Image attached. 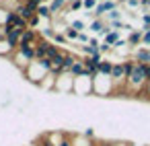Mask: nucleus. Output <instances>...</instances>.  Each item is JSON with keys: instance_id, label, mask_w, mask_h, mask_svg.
I'll return each mask as SVG.
<instances>
[{"instance_id": "f704fd0d", "label": "nucleus", "mask_w": 150, "mask_h": 146, "mask_svg": "<svg viewBox=\"0 0 150 146\" xmlns=\"http://www.w3.org/2000/svg\"><path fill=\"white\" fill-rule=\"evenodd\" d=\"M95 2H97V4H99V2H103V0H95Z\"/></svg>"}, {"instance_id": "39448f33", "label": "nucleus", "mask_w": 150, "mask_h": 146, "mask_svg": "<svg viewBox=\"0 0 150 146\" xmlns=\"http://www.w3.org/2000/svg\"><path fill=\"white\" fill-rule=\"evenodd\" d=\"M6 45L11 47V50H15L17 45H19V41H21V31H15V29H11L8 33H6Z\"/></svg>"}, {"instance_id": "473e14b6", "label": "nucleus", "mask_w": 150, "mask_h": 146, "mask_svg": "<svg viewBox=\"0 0 150 146\" xmlns=\"http://www.w3.org/2000/svg\"><path fill=\"white\" fill-rule=\"evenodd\" d=\"M97 146H111V142H99Z\"/></svg>"}, {"instance_id": "dca6fc26", "label": "nucleus", "mask_w": 150, "mask_h": 146, "mask_svg": "<svg viewBox=\"0 0 150 146\" xmlns=\"http://www.w3.org/2000/svg\"><path fill=\"white\" fill-rule=\"evenodd\" d=\"M121 66H123V72H125V78H127V76L132 74V70H134V66H136V64H134V62H123Z\"/></svg>"}, {"instance_id": "2eb2a0df", "label": "nucleus", "mask_w": 150, "mask_h": 146, "mask_svg": "<svg viewBox=\"0 0 150 146\" xmlns=\"http://www.w3.org/2000/svg\"><path fill=\"white\" fill-rule=\"evenodd\" d=\"M119 17H121V13H119L117 9H113L111 13H107V19H109L111 23H113V21H119Z\"/></svg>"}, {"instance_id": "393cba45", "label": "nucleus", "mask_w": 150, "mask_h": 146, "mask_svg": "<svg viewBox=\"0 0 150 146\" xmlns=\"http://www.w3.org/2000/svg\"><path fill=\"white\" fill-rule=\"evenodd\" d=\"M144 78H146V82H150V64L144 66Z\"/></svg>"}, {"instance_id": "5701e85b", "label": "nucleus", "mask_w": 150, "mask_h": 146, "mask_svg": "<svg viewBox=\"0 0 150 146\" xmlns=\"http://www.w3.org/2000/svg\"><path fill=\"white\" fill-rule=\"evenodd\" d=\"M82 6V0H72V2H70V11H78Z\"/></svg>"}, {"instance_id": "20e7f679", "label": "nucleus", "mask_w": 150, "mask_h": 146, "mask_svg": "<svg viewBox=\"0 0 150 146\" xmlns=\"http://www.w3.org/2000/svg\"><path fill=\"white\" fill-rule=\"evenodd\" d=\"M113 9H115V2H107V0H103V2H99V4L95 6V11H93V13H95L97 17H103V15L111 13Z\"/></svg>"}, {"instance_id": "f03ea898", "label": "nucleus", "mask_w": 150, "mask_h": 146, "mask_svg": "<svg viewBox=\"0 0 150 146\" xmlns=\"http://www.w3.org/2000/svg\"><path fill=\"white\" fill-rule=\"evenodd\" d=\"M37 39H39V35H37L35 29H25V31L21 33V41H19V45H35Z\"/></svg>"}, {"instance_id": "7c9ffc66", "label": "nucleus", "mask_w": 150, "mask_h": 146, "mask_svg": "<svg viewBox=\"0 0 150 146\" xmlns=\"http://www.w3.org/2000/svg\"><path fill=\"white\" fill-rule=\"evenodd\" d=\"M125 43H127V41H125V39H117V41H115V45H113V47H123V45H125Z\"/></svg>"}, {"instance_id": "423d86ee", "label": "nucleus", "mask_w": 150, "mask_h": 146, "mask_svg": "<svg viewBox=\"0 0 150 146\" xmlns=\"http://www.w3.org/2000/svg\"><path fill=\"white\" fill-rule=\"evenodd\" d=\"M113 82H119L125 78V72H123V66L121 64H113V70H111V76H109Z\"/></svg>"}, {"instance_id": "f3484780", "label": "nucleus", "mask_w": 150, "mask_h": 146, "mask_svg": "<svg viewBox=\"0 0 150 146\" xmlns=\"http://www.w3.org/2000/svg\"><path fill=\"white\" fill-rule=\"evenodd\" d=\"M64 2H66V0H54V2H52V6H50V13H56V11H60Z\"/></svg>"}, {"instance_id": "ddd939ff", "label": "nucleus", "mask_w": 150, "mask_h": 146, "mask_svg": "<svg viewBox=\"0 0 150 146\" xmlns=\"http://www.w3.org/2000/svg\"><path fill=\"white\" fill-rule=\"evenodd\" d=\"M37 17H41V19H50L52 17V13H50V9L45 6V4H41L39 9H37V13H35Z\"/></svg>"}, {"instance_id": "a878e982", "label": "nucleus", "mask_w": 150, "mask_h": 146, "mask_svg": "<svg viewBox=\"0 0 150 146\" xmlns=\"http://www.w3.org/2000/svg\"><path fill=\"white\" fill-rule=\"evenodd\" d=\"M142 41H144L146 45H150V29H148V31H144V35H142Z\"/></svg>"}, {"instance_id": "c756f323", "label": "nucleus", "mask_w": 150, "mask_h": 146, "mask_svg": "<svg viewBox=\"0 0 150 146\" xmlns=\"http://www.w3.org/2000/svg\"><path fill=\"white\" fill-rule=\"evenodd\" d=\"M43 35H45V37H54L56 33H54V29H50V27H47V29L43 31Z\"/></svg>"}, {"instance_id": "2f4dec72", "label": "nucleus", "mask_w": 150, "mask_h": 146, "mask_svg": "<svg viewBox=\"0 0 150 146\" xmlns=\"http://www.w3.org/2000/svg\"><path fill=\"white\" fill-rule=\"evenodd\" d=\"M129 6H140V0H127Z\"/></svg>"}, {"instance_id": "9b49d317", "label": "nucleus", "mask_w": 150, "mask_h": 146, "mask_svg": "<svg viewBox=\"0 0 150 146\" xmlns=\"http://www.w3.org/2000/svg\"><path fill=\"white\" fill-rule=\"evenodd\" d=\"M142 35H144V31H132V35H129V39H127V43H129V45H138V43L142 41Z\"/></svg>"}, {"instance_id": "6ab92c4d", "label": "nucleus", "mask_w": 150, "mask_h": 146, "mask_svg": "<svg viewBox=\"0 0 150 146\" xmlns=\"http://www.w3.org/2000/svg\"><path fill=\"white\" fill-rule=\"evenodd\" d=\"M66 39H78V31H74L72 27L66 29Z\"/></svg>"}, {"instance_id": "f8f14e48", "label": "nucleus", "mask_w": 150, "mask_h": 146, "mask_svg": "<svg viewBox=\"0 0 150 146\" xmlns=\"http://www.w3.org/2000/svg\"><path fill=\"white\" fill-rule=\"evenodd\" d=\"M74 62H76V58H74L72 54H64V72H68Z\"/></svg>"}, {"instance_id": "9d476101", "label": "nucleus", "mask_w": 150, "mask_h": 146, "mask_svg": "<svg viewBox=\"0 0 150 146\" xmlns=\"http://www.w3.org/2000/svg\"><path fill=\"white\" fill-rule=\"evenodd\" d=\"M117 39H119V33H117V31H109V33L105 35V41H103V43H107V45H111V47H113Z\"/></svg>"}, {"instance_id": "a211bd4d", "label": "nucleus", "mask_w": 150, "mask_h": 146, "mask_svg": "<svg viewBox=\"0 0 150 146\" xmlns=\"http://www.w3.org/2000/svg\"><path fill=\"white\" fill-rule=\"evenodd\" d=\"M72 29H74V31H78V33H82V31L86 29V25H84L82 21H74V23H72Z\"/></svg>"}, {"instance_id": "f257e3e1", "label": "nucleus", "mask_w": 150, "mask_h": 146, "mask_svg": "<svg viewBox=\"0 0 150 146\" xmlns=\"http://www.w3.org/2000/svg\"><path fill=\"white\" fill-rule=\"evenodd\" d=\"M144 66H146V64H136L134 70H132V74L127 76V82H129L132 89H138V86L146 84V78H144Z\"/></svg>"}, {"instance_id": "c85d7f7f", "label": "nucleus", "mask_w": 150, "mask_h": 146, "mask_svg": "<svg viewBox=\"0 0 150 146\" xmlns=\"http://www.w3.org/2000/svg\"><path fill=\"white\" fill-rule=\"evenodd\" d=\"M78 41H80V43H88V37H86L84 33H78Z\"/></svg>"}, {"instance_id": "bb28decb", "label": "nucleus", "mask_w": 150, "mask_h": 146, "mask_svg": "<svg viewBox=\"0 0 150 146\" xmlns=\"http://www.w3.org/2000/svg\"><path fill=\"white\" fill-rule=\"evenodd\" d=\"M56 43H66V35H54Z\"/></svg>"}, {"instance_id": "b1692460", "label": "nucleus", "mask_w": 150, "mask_h": 146, "mask_svg": "<svg viewBox=\"0 0 150 146\" xmlns=\"http://www.w3.org/2000/svg\"><path fill=\"white\" fill-rule=\"evenodd\" d=\"M111 50H113V47L107 45V43H101V45H99V54H107V52H111Z\"/></svg>"}, {"instance_id": "1a4fd4ad", "label": "nucleus", "mask_w": 150, "mask_h": 146, "mask_svg": "<svg viewBox=\"0 0 150 146\" xmlns=\"http://www.w3.org/2000/svg\"><path fill=\"white\" fill-rule=\"evenodd\" d=\"M111 70H113V64L111 62H101L99 64V74H103V76H111Z\"/></svg>"}, {"instance_id": "4be33fe9", "label": "nucleus", "mask_w": 150, "mask_h": 146, "mask_svg": "<svg viewBox=\"0 0 150 146\" xmlns=\"http://www.w3.org/2000/svg\"><path fill=\"white\" fill-rule=\"evenodd\" d=\"M37 25H39V17H37V15H33V17H31V21L27 23V29H29V27L33 29V27H37Z\"/></svg>"}, {"instance_id": "6e6552de", "label": "nucleus", "mask_w": 150, "mask_h": 146, "mask_svg": "<svg viewBox=\"0 0 150 146\" xmlns=\"http://www.w3.org/2000/svg\"><path fill=\"white\" fill-rule=\"evenodd\" d=\"M136 62L138 64H150V52L148 50H138L136 52Z\"/></svg>"}, {"instance_id": "cd10ccee", "label": "nucleus", "mask_w": 150, "mask_h": 146, "mask_svg": "<svg viewBox=\"0 0 150 146\" xmlns=\"http://www.w3.org/2000/svg\"><path fill=\"white\" fill-rule=\"evenodd\" d=\"M56 146H72V142H70L68 138H64V140H60V142H58Z\"/></svg>"}, {"instance_id": "c9c22d12", "label": "nucleus", "mask_w": 150, "mask_h": 146, "mask_svg": "<svg viewBox=\"0 0 150 146\" xmlns=\"http://www.w3.org/2000/svg\"><path fill=\"white\" fill-rule=\"evenodd\" d=\"M107 2H113V0H107Z\"/></svg>"}, {"instance_id": "412c9836", "label": "nucleus", "mask_w": 150, "mask_h": 146, "mask_svg": "<svg viewBox=\"0 0 150 146\" xmlns=\"http://www.w3.org/2000/svg\"><path fill=\"white\" fill-rule=\"evenodd\" d=\"M82 6H84L86 11H95L97 2H95V0H84V2H82Z\"/></svg>"}, {"instance_id": "4468645a", "label": "nucleus", "mask_w": 150, "mask_h": 146, "mask_svg": "<svg viewBox=\"0 0 150 146\" xmlns=\"http://www.w3.org/2000/svg\"><path fill=\"white\" fill-rule=\"evenodd\" d=\"M58 54H60V52H58V47H56L54 43H50V45H47V52H45V58H47V60H54Z\"/></svg>"}, {"instance_id": "72a5a7b5", "label": "nucleus", "mask_w": 150, "mask_h": 146, "mask_svg": "<svg viewBox=\"0 0 150 146\" xmlns=\"http://www.w3.org/2000/svg\"><path fill=\"white\" fill-rule=\"evenodd\" d=\"M113 2H127V0H113Z\"/></svg>"}, {"instance_id": "aec40b11", "label": "nucleus", "mask_w": 150, "mask_h": 146, "mask_svg": "<svg viewBox=\"0 0 150 146\" xmlns=\"http://www.w3.org/2000/svg\"><path fill=\"white\" fill-rule=\"evenodd\" d=\"M142 23H144V31H148L150 29V13L142 15Z\"/></svg>"}, {"instance_id": "0eeeda50", "label": "nucleus", "mask_w": 150, "mask_h": 146, "mask_svg": "<svg viewBox=\"0 0 150 146\" xmlns=\"http://www.w3.org/2000/svg\"><path fill=\"white\" fill-rule=\"evenodd\" d=\"M72 76H76V78H80V76H84V66H82V62L80 60H76L74 64H72V68L68 70Z\"/></svg>"}, {"instance_id": "7ed1b4c3", "label": "nucleus", "mask_w": 150, "mask_h": 146, "mask_svg": "<svg viewBox=\"0 0 150 146\" xmlns=\"http://www.w3.org/2000/svg\"><path fill=\"white\" fill-rule=\"evenodd\" d=\"M15 15H17L19 19H23V21H27V23H29V21H31V17H33L35 13H33L29 6H25V4H17V6H15Z\"/></svg>"}]
</instances>
